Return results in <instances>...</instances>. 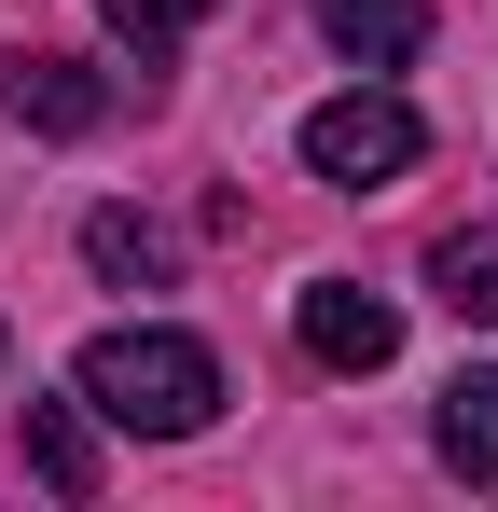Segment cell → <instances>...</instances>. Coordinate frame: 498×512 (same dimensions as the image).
Masks as SVG:
<instances>
[{
    "label": "cell",
    "mask_w": 498,
    "mask_h": 512,
    "mask_svg": "<svg viewBox=\"0 0 498 512\" xmlns=\"http://www.w3.org/2000/svg\"><path fill=\"white\" fill-rule=\"evenodd\" d=\"M70 388H83L111 429H139V443H194V429L222 416V360H208L194 333H166V319L97 333V346L70 360Z\"/></svg>",
    "instance_id": "1"
},
{
    "label": "cell",
    "mask_w": 498,
    "mask_h": 512,
    "mask_svg": "<svg viewBox=\"0 0 498 512\" xmlns=\"http://www.w3.org/2000/svg\"><path fill=\"white\" fill-rule=\"evenodd\" d=\"M415 153H429V125H415L388 84H346V97H319V111H305V167L346 180V194H388Z\"/></svg>",
    "instance_id": "2"
},
{
    "label": "cell",
    "mask_w": 498,
    "mask_h": 512,
    "mask_svg": "<svg viewBox=\"0 0 498 512\" xmlns=\"http://www.w3.org/2000/svg\"><path fill=\"white\" fill-rule=\"evenodd\" d=\"M291 333H305V360H319V374H388V360H402V305H374V291L319 277V291L291 305Z\"/></svg>",
    "instance_id": "3"
},
{
    "label": "cell",
    "mask_w": 498,
    "mask_h": 512,
    "mask_svg": "<svg viewBox=\"0 0 498 512\" xmlns=\"http://www.w3.org/2000/svg\"><path fill=\"white\" fill-rule=\"evenodd\" d=\"M0 111L42 125V139H83V125L111 111V84H97L83 56H0Z\"/></svg>",
    "instance_id": "4"
},
{
    "label": "cell",
    "mask_w": 498,
    "mask_h": 512,
    "mask_svg": "<svg viewBox=\"0 0 498 512\" xmlns=\"http://www.w3.org/2000/svg\"><path fill=\"white\" fill-rule=\"evenodd\" d=\"M332 56H360V70H415V42H429V0H319Z\"/></svg>",
    "instance_id": "5"
},
{
    "label": "cell",
    "mask_w": 498,
    "mask_h": 512,
    "mask_svg": "<svg viewBox=\"0 0 498 512\" xmlns=\"http://www.w3.org/2000/svg\"><path fill=\"white\" fill-rule=\"evenodd\" d=\"M429 443H443V471H471V485H498V360H471V374L443 388V416H429Z\"/></svg>",
    "instance_id": "6"
},
{
    "label": "cell",
    "mask_w": 498,
    "mask_h": 512,
    "mask_svg": "<svg viewBox=\"0 0 498 512\" xmlns=\"http://www.w3.org/2000/svg\"><path fill=\"white\" fill-rule=\"evenodd\" d=\"M83 263H97V277H125V291H166V277H180V236L139 222V208H97V222H83Z\"/></svg>",
    "instance_id": "7"
},
{
    "label": "cell",
    "mask_w": 498,
    "mask_h": 512,
    "mask_svg": "<svg viewBox=\"0 0 498 512\" xmlns=\"http://www.w3.org/2000/svg\"><path fill=\"white\" fill-rule=\"evenodd\" d=\"M28 471H42L56 499H97V429H83V402H28Z\"/></svg>",
    "instance_id": "8"
},
{
    "label": "cell",
    "mask_w": 498,
    "mask_h": 512,
    "mask_svg": "<svg viewBox=\"0 0 498 512\" xmlns=\"http://www.w3.org/2000/svg\"><path fill=\"white\" fill-rule=\"evenodd\" d=\"M429 291H443L457 319H498V222H457V236L429 250Z\"/></svg>",
    "instance_id": "9"
},
{
    "label": "cell",
    "mask_w": 498,
    "mask_h": 512,
    "mask_svg": "<svg viewBox=\"0 0 498 512\" xmlns=\"http://www.w3.org/2000/svg\"><path fill=\"white\" fill-rule=\"evenodd\" d=\"M194 14H208V0H111V28H125V42H139V56H153V42H180V28H194Z\"/></svg>",
    "instance_id": "10"
}]
</instances>
